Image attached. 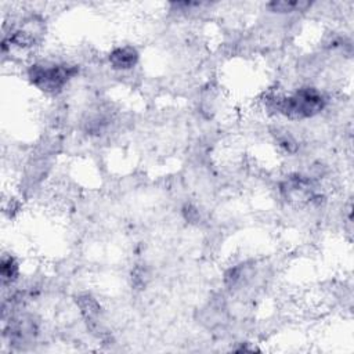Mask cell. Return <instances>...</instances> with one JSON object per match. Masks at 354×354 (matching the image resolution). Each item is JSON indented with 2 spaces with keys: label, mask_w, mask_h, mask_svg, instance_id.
<instances>
[{
  "label": "cell",
  "mask_w": 354,
  "mask_h": 354,
  "mask_svg": "<svg viewBox=\"0 0 354 354\" xmlns=\"http://www.w3.org/2000/svg\"><path fill=\"white\" fill-rule=\"evenodd\" d=\"M268 108L288 119H307L319 113L325 106V97L314 87H301L290 95H270Z\"/></svg>",
  "instance_id": "6da1fadb"
},
{
  "label": "cell",
  "mask_w": 354,
  "mask_h": 354,
  "mask_svg": "<svg viewBox=\"0 0 354 354\" xmlns=\"http://www.w3.org/2000/svg\"><path fill=\"white\" fill-rule=\"evenodd\" d=\"M76 65L37 62L28 69L30 83L43 93L57 94L77 73Z\"/></svg>",
  "instance_id": "7a4b0ae2"
},
{
  "label": "cell",
  "mask_w": 354,
  "mask_h": 354,
  "mask_svg": "<svg viewBox=\"0 0 354 354\" xmlns=\"http://www.w3.org/2000/svg\"><path fill=\"white\" fill-rule=\"evenodd\" d=\"M44 35V21L37 15L26 17L18 28H15L8 40L19 47H30L41 40Z\"/></svg>",
  "instance_id": "3957f363"
},
{
  "label": "cell",
  "mask_w": 354,
  "mask_h": 354,
  "mask_svg": "<svg viewBox=\"0 0 354 354\" xmlns=\"http://www.w3.org/2000/svg\"><path fill=\"white\" fill-rule=\"evenodd\" d=\"M281 192L286 199L292 202H306L310 201L314 195L310 181L300 174L289 176L281 184Z\"/></svg>",
  "instance_id": "277c9868"
},
{
  "label": "cell",
  "mask_w": 354,
  "mask_h": 354,
  "mask_svg": "<svg viewBox=\"0 0 354 354\" xmlns=\"http://www.w3.org/2000/svg\"><path fill=\"white\" fill-rule=\"evenodd\" d=\"M138 51L133 46H120L113 48L109 55L108 61L113 69L118 71H127L137 65L138 62Z\"/></svg>",
  "instance_id": "5b68a950"
},
{
  "label": "cell",
  "mask_w": 354,
  "mask_h": 354,
  "mask_svg": "<svg viewBox=\"0 0 354 354\" xmlns=\"http://www.w3.org/2000/svg\"><path fill=\"white\" fill-rule=\"evenodd\" d=\"M76 304L80 308V313L87 322H91V324L97 322L101 308H100L98 301L93 296L80 295L76 297Z\"/></svg>",
  "instance_id": "8992f818"
},
{
  "label": "cell",
  "mask_w": 354,
  "mask_h": 354,
  "mask_svg": "<svg viewBox=\"0 0 354 354\" xmlns=\"http://www.w3.org/2000/svg\"><path fill=\"white\" fill-rule=\"evenodd\" d=\"M19 272L18 268V263L15 261V259L12 256H7L4 254L1 257V263H0V277L3 283H11L17 279Z\"/></svg>",
  "instance_id": "52a82bcc"
},
{
  "label": "cell",
  "mask_w": 354,
  "mask_h": 354,
  "mask_svg": "<svg viewBox=\"0 0 354 354\" xmlns=\"http://www.w3.org/2000/svg\"><path fill=\"white\" fill-rule=\"evenodd\" d=\"M307 6H310V4L304 3V1H272L268 4L271 11H275V12L297 11V10L306 8Z\"/></svg>",
  "instance_id": "ba28073f"
}]
</instances>
